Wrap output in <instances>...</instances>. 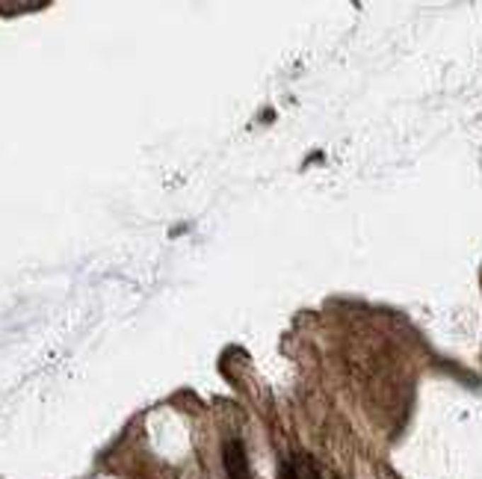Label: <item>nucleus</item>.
<instances>
[{"mask_svg": "<svg viewBox=\"0 0 482 479\" xmlns=\"http://www.w3.org/2000/svg\"><path fill=\"white\" fill-rule=\"evenodd\" d=\"M222 468H225L228 479H248V456H246L243 441H237V438L225 441V447H222Z\"/></svg>", "mask_w": 482, "mask_h": 479, "instance_id": "1", "label": "nucleus"}, {"mask_svg": "<svg viewBox=\"0 0 482 479\" xmlns=\"http://www.w3.org/2000/svg\"><path fill=\"white\" fill-rule=\"evenodd\" d=\"M302 479H323L320 476V465L314 456H302Z\"/></svg>", "mask_w": 482, "mask_h": 479, "instance_id": "2", "label": "nucleus"}, {"mask_svg": "<svg viewBox=\"0 0 482 479\" xmlns=\"http://www.w3.org/2000/svg\"><path fill=\"white\" fill-rule=\"evenodd\" d=\"M281 479H302V471H299V465L296 461H285V465H281Z\"/></svg>", "mask_w": 482, "mask_h": 479, "instance_id": "3", "label": "nucleus"}, {"mask_svg": "<svg viewBox=\"0 0 482 479\" xmlns=\"http://www.w3.org/2000/svg\"><path fill=\"white\" fill-rule=\"evenodd\" d=\"M335 479H340V476H335Z\"/></svg>", "mask_w": 482, "mask_h": 479, "instance_id": "4", "label": "nucleus"}]
</instances>
